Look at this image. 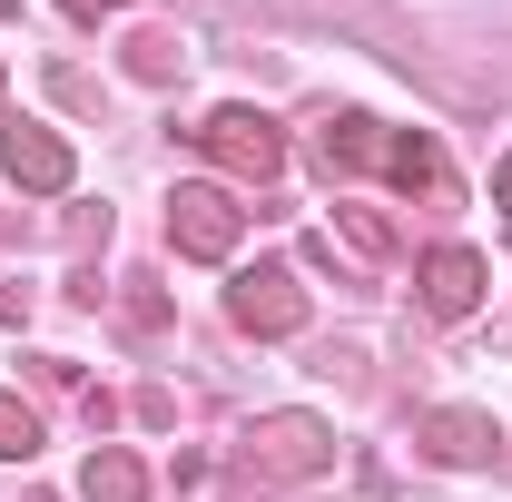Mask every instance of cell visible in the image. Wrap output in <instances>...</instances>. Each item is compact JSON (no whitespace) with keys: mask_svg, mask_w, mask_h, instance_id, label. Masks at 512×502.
<instances>
[{"mask_svg":"<svg viewBox=\"0 0 512 502\" xmlns=\"http://www.w3.org/2000/svg\"><path fill=\"white\" fill-rule=\"evenodd\" d=\"M237 463H247L256 483H316L325 463H335V434H325V414H256L247 443H237Z\"/></svg>","mask_w":512,"mask_h":502,"instance_id":"1","label":"cell"},{"mask_svg":"<svg viewBox=\"0 0 512 502\" xmlns=\"http://www.w3.org/2000/svg\"><path fill=\"white\" fill-rule=\"evenodd\" d=\"M168 237H178V256H197V266H227L237 237H247L237 188H217V178H178V197H168Z\"/></svg>","mask_w":512,"mask_h":502,"instance_id":"2","label":"cell"},{"mask_svg":"<svg viewBox=\"0 0 512 502\" xmlns=\"http://www.w3.org/2000/svg\"><path fill=\"white\" fill-rule=\"evenodd\" d=\"M197 148H207L227 178H247V188H266V178L286 168V138H276L266 109H207V119H197Z\"/></svg>","mask_w":512,"mask_h":502,"instance_id":"3","label":"cell"},{"mask_svg":"<svg viewBox=\"0 0 512 502\" xmlns=\"http://www.w3.org/2000/svg\"><path fill=\"white\" fill-rule=\"evenodd\" d=\"M227 315H237V335H296V325H306L296 266H247V276L227 286Z\"/></svg>","mask_w":512,"mask_h":502,"instance_id":"4","label":"cell"},{"mask_svg":"<svg viewBox=\"0 0 512 502\" xmlns=\"http://www.w3.org/2000/svg\"><path fill=\"white\" fill-rule=\"evenodd\" d=\"M0 158H10V188H30V197H60L69 178H79L69 138H60V128H40V119H20V128H10V138H0Z\"/></svg>","mask_w":512,"mask_h":502,"instance_id":"5","label":"cell"},{"mask_svg":"<svg viewBox=\"0 0 512 502\" xmlns=\"http://www.w3.org/2000/svg\"><path fill=\"white\" fill-rule=\"evenodd\" d=\"M414 286H424V315L453 325V315L483 306V256H473V247H434L424 266H414Z\"/></svg>","mask_w":512,"mask_h":502,"instance_id":"6","label":"cell"},{"mask_svg":"<svg viewBox=\"0 0 512 502\" xmlns=\"http://www.w3.org/2000/svg\"><path fill=\"white\" fill-rule=\"evenodd\" d=\"M414 434H424V453H434V463H493V453H503L493 414H473V404H434Z\"/></svg>","mask_w":512,"mask_h":502,"instance_id":"7","label":"cell"},{"mask_svg":"<svg viewBox=\"0 0 512 502\" xmlns=\"http://www.w3.org/2000/svg\"><path fill=\"white\" fill-rule=\"evenodd\" d=\"M384 178H394L404 197H424V207H453L444 148H434V138H414V128H394V138H384Z\"/></svg>","mask_w":512,"mask_h":502,"instance_id":"8","label":"cell"},{"mask_svg":"<svg viewBox=\"0 0 512 502\" xmlns=\"http://www.w3.org/2000/svg\"><path fill=\"white\" fill-rule=\"evenodd\" d=\"M384 138H394V128H375V119L345 109V119L316 128V168H325V178H365V168H384Z\"/></svg>","mask_w":512,"mask_h":502,"instance_id":"9","label":"cell"},{"mask_svg":"<svg viewBox=\"0 0 512 502\" xmlns=\"http://www.w3.org/2000/svg\"><path fill=\"white\" fill-rule=\"evenodd\" d=\"M79 493H89V502H148V463L119 453V443H99V453H89V473H79Z\"/></svg>","mask_w":512,"mask_h":502,"instance_id":"10","label":"cell"},{"mask_svg":"<svg viewBox=\"0 0 512 502\" xmlns=\"http://www.w3.org/2000/svg\"><path fill=\"white\" fill-rule=\"evenodd\" d=\"M178 69H188V50H178V30H138V40H128V79H148V89H168Z\"/></svg>","mask_w":512,"mask_h":502,"instance_id":"11","label":"cell"},{"mask_svg":"<svg viewBox=\"0 0 512 502\" xmlns=\"http://www.w3.org/2000/svg\"><path fill=\"white\" fill-rule=\"evenodd\" d=\"M30 453H40V414L20 394H0V463H30Z\"/></svg>","mask_w":512,"mask_h":502,"instance_id":"12","label":"cell"},{"mask_svg":"<svg viewBox=\"0 0 512 502\" xmlns=\"http://www.w3.org/2000/svg\"><path fill=\"white\" fill-rule=\"evenodd\" d=\"M335 227H345V237H355L365 256H394V227H384L375 207H335Z\"/></svg>","mask_w":512,"mask_h":502,"instance_id":"13","label":"cell"},{"mask_svg":"<svg viewBox=\"0 0 512 502\" xmlns=\"http://www.w3.org/2000/svg\"><path fill=\"white\" fill-rule=\"evenodd\" d=\"M0 325H30V286H0Z\"/></svg>","mask_w":512,"mask_h":502,"instance_id":"14","label":"cell"},{"mask_svg":"<svg viewBox=\"0 0 512 502\" xmlns=\"http://www.w3.org/2000/svg\"><path fill=\"white\" fill-rule=\"evenodd\" d=\"M69 20H109V0H60Z\"/></svg>","mask_w":512,"mask_h":502,"instance_id":"15","label":"cell"},{"mask_svg":"<svg viewBox=\"0 0 512 502\" xmlns=\"http://www.w3.org/2000/svg\"><path fill=\"white\" fill-rule=\"evenodd\" d=\"M493 207H512V158H503V168H493Z\"/></svg>","mask_w":512,"mask_h":502,"instance_id":"16","label":"cell"},{"mask_svg":"<svg viewBox=\"0 0 512 502\" xmlns=\"http://www.w3.org/2000/svg\"><path fill=\"white\" fill-rule=\"evenodd\" d=\"M0 10H10V0H0Z\"/></svg>","mask_w":512,"mask_h":502,"instance_id":"17","label":"cell"}]
</instances>
